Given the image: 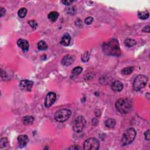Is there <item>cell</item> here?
Wrapping results in <instances>:
<instances>
[{
	"label": "cell",
	"mask_w": 150,
	"mask_h": 150,
	"mask_svg": "<svg viewBox=\"0 0 150 150\" xmlns=\"http://www.w3.org/2000/svg\"><path fill=\"white\" fill-rule=\"evenodd\" d=\"M103 51L105 54L110 56H119L121 54L119 41L114 38L104 43Z\"/></svg>",
	"instance_id": "cell-1"
},
{
	"label": "cell",
	"mask_w": 150,
	"mask_h": 150,
	"mask_svg": "<svg viewBox=\"0 0 150 150\" xmlns=\"http://www.w3.org/2000/svg\"><path fill=\"white\" fill-rule=\"evenodd\" d=\"M117 110L121 114H126L130 112L131 105L130 101L125 99H119L115 104Z\"/></svg>",
	"instance_id": "cell-2"
},
{
	"label": "cell",
	"mask_w": 150,
	"mask_h": 150,
	"mask_svg": "<svg viewBox=\"0 0 150 150\" xmlns=\"http://www.w3.org/2000/svg\"><path fill=\"white\" fill-rule=\"evenodd\" d=\"M136 136V131L133 128H130L123 134L121 138V142L123 145H127L131 144Z\"/></svg>",
	"instance_id": "cell-3"
},
{
	"label": "cell",
	"mask_w": 150,
	"mask_h": 150,
	"mask_svg": "<svg viewBox=\"0 0 150 150\" xmlns=\"http://www.w3.org/2000/svg\"><path fill=\"white\" fill-rule=\"evenodd\" d=\"M148 82V77L145 75H138L135 78L133 82V89L138 92L144 88Z\"/></svg>",
	"instance_id": "cell-4"
},
{
	"label": "cell",
	"mask_w": 150,
	"mask_h": 150,
	"mask_svg": "<svg viewBox=\"0 0 150 150\" xmlns=\"http://www.w3.org/2000/svg\"><path fill=\"white\" fill-rule=\"evenodd\" d=\"M71 115V112L69 109H61L56 112L55 114V119L57 122L63 123L70 118Z\"/></svg>",
	"instance_id": "cell-5"
},
{
	"label": "cell",
	"mask_w": 150,
	"mask_h": 150,
	"mask_svg": "<svg viewBox=\"0 0 150 150\" xmlns=\"http://www.w3.org/2000/svg\"><path fill=\"white\" fill-rule=\"evenodd\" d=\"M100 147V142L95 138H90L85 141L83 149L85 150H97Z\"/></svg>",
	"instance_id": "cell-6"
},
{
	"label": "cell",
	"mask_w": 150,
	"mask_h": 150,
	"mask_svg": "<svg viewBox=\"0 0 150 150\" xmlns=\"http://www.w3.org/2000/svg\"><path fill=\"white\" fill-rule=\"evenodd\" d=\"M86 120L83 116L77 117L73 124V130L76 133H80L86 126Z\"/></svg>",
	"instance_id": "cell-7"
},
{
	"label": "cell",
	"mask_w": 150,
	"mask_h": 150,
	"mask_svg": "<svg viewBox=\"0 0 150 150\" xmlns=\"http://www.w3.org/2000/svg\"><path fill=\"white\" fill-rule=\"evenodd\" d=\"M56 95L54 92H49L45 99V107L49 108L50 107L56 100Z\"/></svg>",
	"instance_id": "cell-8"
},
{
	"label": "cell",
	"mask_w": 150,
	"mask_h": 150,
	"mask_svg": "<svg viewBox=\"0 0 150 150\" xmlns=\"http://www.w3.org/2000/svg\"><path fill=\"white\" fill-rule=\"evenodd\" d=\"M34 85V82L29 80H23L20 82L19 87L22 90L31 91L32 86Z\"/></svg>",
	"instance_id": "cell-9"
},
{
	"label": "cell",
	"mask_w": 150,
	"mask_h": 150,
	"mask_svg": "<svg viewBox=\"0 0 150 150\" xmlns=\"http://www.w3.org/2000/svg\"><path fill=\"white\" fill-rule=\"evenodd\" d=\"M17 44L18 45V47H19L21 49L25 52H27L28 50H29V43L28 42V41L26 40H22V39H19V40L18 41Z\"/></svg>",
	"instance_id": "cell-10"
},
{
	"label": "cell",
	"mask_w": 150,
	"mask_h": 150,
	"mask_svg": "<svg viewBox=\"0 0 150 150\" xmlns=\"http://www.w3.org/2000/svg\"><path fill=\"white\" fill-rule=\"evenodd\" d=\"M73 57L70 55H67L66 56H64L61 61L62 64L66 66H69L71 65V64L73 63Z\"/></svg>",
	"instance_id": "cell-11"
},
{
	"label": "cell",
	"mask_w": 150,
	"mask_h": 150,
	"mask_svg": "<svg viewBox=\"0 0 150 150\" xmlns=\"http://www.w3.org/2000/svg\"><path fill=\"white\" fill-rule=\"evenodd\" d=\"M18 141L21 147H24L29 142V138L27 135H20L18 137Z\"/></svg>",
	"instance_id": "cell-12"
},
{
	"label": "cell",
	"mask_w": 150,
	"mask_h": 150,
	"mask_svg": "<svg viewBox=\"0 0 150 150\" xmlns=\"http://www.w3.org/2000/svg\"><path fill=\"white\" fill-rule=\"evenodd\" d=\"M71 41V36L68 33H66L62 36L61 41V44L64 47H68Z\"/></svg>",
	"instance_id": "cell-13"
},
{
	"label": "cell",
	"mask_w": 150,
	"mask_h": 150,
	"mask_svg": "<svg viewBox=\"0 0 150 150\" xmlns=\"http://www.w3.org/2000/svg\"><path fill=\"white\" fill-rule=\"evenodd\" d=\"M112 89L115 92H120L123 89V84L119 81H115L113 83L112 85Z\"/></svg>",
	"instance_id": "cell-14"
},
{
	"label": "cell",
	"mask_w": 150,
	"mask_h": 150,
	"mask_svg": "<svg viewBox=\"0 0 150 150\" xmlns=\"http://www.w3.org/2000/svg\"><path fill=\"white\" fill-rule=\"evenodd\" d=\"M116 121L113 119H108L105 121V126L107 128H113L116 126Z\"/></svg>",
	"instance_id": "cell-15"
},
{
	"label": "cell",
	"mask_w": 150,
	"mask_h": 150,
	"mask_svg": "<svg viewBox=\"0 0 150 150\" xmlns=\"http://www.w3.org/2000/svg\"><path fill=\"white\" fill-rule=\"evenodd\" d=\"M59 17V13L56 12V11H52L50 12L49 15H48V18L49 20L51 21L52 22H55L57 19Z\"/></svg>",
	"instance_id": "cell-16"
},
{
	"label": "cell",
	"mask_w": 150,
	"mask_h": 150,
	"mask_svg": "<svg viewBox=\"0 0 150 150\" xmlns=\"http://www.w3.org/2000/svg\"><path fill=\"white\" fill-rule=\"evenodd\" d=\"M136 41L133 39L127 38L124 41V45L127 47H132L136 45Z\"/></svg>",
	"instance_id": "cell-17"
},
{
	"label": "cell",
	"mask_w": 150,
	"mask_h": 150,
	"mask_svg": "<svg viewBox=\"0 0 150 150\" xmlns=\"http://www.w3.org/2000/svg\"><path fill=\"white\" fill-rule=\"evenodd\" d=\"M34 121V117L32 116H25L24 118H23V121H24V123L26 125H30L33 123V122Z\"/></svg>",
	"instance_id": "cell-18"
},
{
	"label": "cell",
	"mask_w": 150,
	"mask_h": 150,
	"mask_svg": "<svg viewBox=\"0 0 150 150\" xmlns=\"http://www.w3.org/2000/svg\"><path fill=\"white\" fill-rule=\"evenodd\" d=\"M138 18L141 19H147L149 17V12L147 11H142V12H140L138 14Z\"/></svg>",
	"instance_id": "cell-19"
},
{
	"label": "cell",
	"mask_w": 150,
	"mask_h": 150,
	"mask_svg": "<svg viewBox=\"0 0 150 150\" xmlns=\"http://www.w3.org/2000/svg\"><path fill=\"white\" fill-rule=\"evenodd\" d=\"M38 48L41 50H45L48 49V45L45 41H41L38 43Z\"/></svg>",
	"instance_id": "cell-20"
},
{
	"label": "cell",
	"mask_w": 150,
	"mask_h": 150,
	"mask_svg": "<svg viewBox=\"0 0 150 150\" xmlns=\"http://www.w3.org/2000/svg\"><path fill=\"white\" fill-rule=\"evenodd\" d=\"M134 70V68L133 67H127V68H124L123 70H121V73L123 74V75H130L131 73L133 72V71Z\"/></svg>",
	"instance_id": "cell-21"
},
{
	"label": "cell",
	"mask_w": 150,
	"mask_h": 150,
	"mask_svg": "<svg viewBox=\"0 0 150 150\" xmlns=\"http://www.w3.org/2000/svg\"><path fill=\"white\" fill-rule=\"evenodd\" d=\"M27 13V9L25 8H21L20 10H19V11H18V14L20 18H23L26 16Z\"/></svg>",
	"instance_id": "cell-22"
},
{
	"label": "cell",
	"mask_w": 150,
	"mask_h": 150,
	"mask_svg": "<svg viewBox=\"0 0 150 150\" xmlns=\"http://www.w3.org/2000/svg\"><path fill=\"white\" fill-rule=\"evenodd\" d=\"M82 70H83V69L82 67H80V66L76 67V68H75L73 69L72 73L75 75H79L80 73H82Z\"/></svg>",
	"instance_id": "cell-23"
},
{
	"label": "cell",
	"mask_w": 150,
	"mask_h": 150,
	"mask_svg": "<svg viewBox=\"0 0 150 150\" xmlns=\"http://www.w3.org/2000/svg\"><path fill=\"white\" fill-rule=\"evenodd\" d=\"M8 141L6 138H2L0 141V147L4 148L5 147L8 145Z\"/></svg>",
	"instance_id": "cell-24"
},
{
	"label": "cell",
	"mask_w": 150,
	"mask_h": 150,
	"mask_svg": "<svg viewBox=\"0 0 150 150\" xmlns=\"http://www.w3.org/2000/svg\"><path fill=\"white\" fill-rule=\"evenodd\" d=\"M89 58H90V56H89V54L88 52H86L85 53H84L82 56V61L83 62H86L88 61Z\"/></svg>",
	"instance_id": "cell-25"
},
{
	"label": "cell",
	"mask_w": 150,
	"mask_h": 150,
	"mask_svg": "<svg viewBox=\"0 0 150 150\" xmlns=\"http://www.w3.org/2000/svg\"><path fill=\"white\" fill-rule=\"evenodd\" d=\"M94 21L93 18L92 17H89L86 18V19L84 20V23L86 24V25H90L92 24V23H93Z\"/></svg>",
	"instance_id": "cell-26"
},
{
	"label": "cell",
	"mask_w": 150,
	"mask_h": 150,
	"mask_svg": "<svg viewBox=\"0 0 150 150\" xmlns=\"http://www.w3.org/2000/svg\"><path fill=\"white\" fill-rule=\"evenodd\" d=\"M28 24H29L30 26H31L32 29H35L37 27H38V24L36 22V21H35L34 20H31V21H28Z\"/></svg>",
	"instance_id": "cell-27"
},
{
	"label": "cell",
	"mask_w": 150,
	"mask_h": 150,
	"mask_svg": "<svg viewBox=\"0 0 150 150\" xmlns=\"http://www.w3.org/2000/svg\"><path fill=\"white\" fill-rule=\"evenodd\" d=\"M145 138L147 141H149L150 139V135H149V130H148L147 131H145L144 133Z\"/></svg>",
	"instance_id": "cell-28"
},
{
	"label": "cell",
	"mask_w": 150,
	"mask_h": 150,
	"mask_svg": "<svg viewBox=\"0 0 150 150\" xmlns=\"http://www.w3.org/2000/svg\"><path fill=\"white\" fill-rule=\"evenodd\" d=\"M62 3L65 5H70L73 3V1H62Z\"/></svg>",
	"instance_id": "cell-29"
},
{
	"label": "cell",
	"mask_w": 150,
	"mask_h": 150,
	"mask_svg": "<svg viewBox=\"0 0 150 150\" xmlns=\"http://www.w3.org/2000/svg\"><path fill=\"white\" fill-rule=\"evenodd\" d=\"M5 12H6V11L5 8H4L3 7L0 8V14H1V17H3V16L5 14Z\"/></svg>",
	"instance_id": "cell-30"
},
{
	"label": "cell",
	"mask_w": 150,
	"mask_h": 150,
	"mask_svg": "<svg viewBox=\"0 0 150 150\" xmlns=\"http://www.w3.org/2000/svg\"><path fill=\"white\" fill-rule=\"evenodd\" d=\"M142 31H144V32H147V33H149V25H147V26L145 27L144 28V29H143Z\"/></svg>",
	"instance_id": "cell-31"
},
{
	"label": "cell",
	"mask_w": 150,
	"mask_h": 150,
	"mask_svg": "<svg viewBox=\"0 0 150 150\" xmlns=\"http://www.w3.org/2000/svg\"><path fill=\"white\" fill-rule=\"evenodd\" d=\"M80 148L77 147V145H73L72 147L69 148V149H79Z\"/></svg>",
	"instance_id": "cell-32"
}]
</instances>
